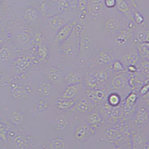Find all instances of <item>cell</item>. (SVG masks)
Instances as JSON below:
<instances>
[{"label": "cell", "instance_id": "obj_4", "mask_svg": "<svg viewBox=\"0 0 149 149\" xmlns=\"http://www.w3.org/2000/svg\"><path fill=\"white\" fill-rule=\"evenodd\" d=\"M45 75L49 81L54 83H58L63 79V69L60 65H53L47 69Z\"/></svg>", "mask_w": 149, "mask_h": 149}, {"label": "cell", "instance_id": "obj_10", "mask_svg": "<svg viewBox=\"0 0 149 149\" xmlns=\"http://www.w3.org/2000/svg\"><path fill=\"white\" fill-rule=\"evenodd\" d=\"M68 21L63 15L56 14L49 18L48 23L50 27L58 31Z\"/></svg>", "mask_w": 149, "mask_h": 149}, {"label": "cell", "instance_id": "obj_29", "mask_svg": "<svg viewBox=\"0 0 149 149\" xmlns=\"http://www.w3.org/2000/svg\"><path fill=\"white\" fill-rule=\"evenodd\" d=\"M38 17V12L34 9H29L25 13V18L29 21H34Z\"/></svg>", "mask_w": 149, "mask_h": 149}, {"label": "cell", "instance_id": "obj_19", "mask_svg": "<svg viewBox=\"0 0 149 149\" xmlns=\"http://www.w3.org/2000/svg\"><path fill=\"white\" fill-rule=\"evenodd\" d=\"M91 48V40L87 35L82 33L79 42V52H88Z\"/></svg>", "mask_w": 149, "mask_h": 149}, {"label": "cell", "instance_id": "obj_36", "mask_svg": "<svg viewBox=\"0 0 149 149\" xmlns=\"http://www.w3.org/2000/svg\"><path fill=\"white\" fill-rule=\"evenodd\" d=\"M116 0H103L104 5L107 8H112L115 7Z\"/></svg>", "mask_w": 149, "mask_h": 149}, {"label": "cell", "instance_id": "obj_27", "mask_svg": "<svg viewBox=\"0 0 149 149\" xmlns=\"http://www.w3.org/2000/svg\"><path fill=\"white\" fill-rule=\"evenodd\" d=\"M56 8L61 11H67L70 8L69 3L67 0H54Z\"/></svg>", "mask_w": 149, "mask_h": 149}, {"label": "cell", "instance_id": "obj_24", "mask_svg": "<svg viewBox=\"0 0 149 149\" xmlns=\"http://www.w3.org/2000/svg\"><path fill=\"white\" fill-rule=\"evenodd\" d=\"M38 54L39 57L42 61L47 59L49 56V49L45 44H40L38 49Z\"/></svg>", "mask_w": 149, "mask_h": 149}, {"label": "cell", "instance_id": "obj_32", "mask_svg": "<svg viewBox=\"0 0 149 149\" xmlns=\"http://www.w3.org/2000/svg\"><path fill=\"white\" fill-rule=\"evenodd\" d=\"M37 106L39 112H43L49 107V104L45 100L42 99L38 101Z\"/></svg>", "mask_w": 149, "mask_h": 149}, {"label": "cell", "instance_id": "obj_26", "mask_svg": "<svg viewBox=\"0 0 149 149\" xmlns=\"http://www.w3.org/2000/svg\"><path fill=\"white\" fill-rule=\"evenodd\" d=\"M135 41L138 43H142L144 42H149V30L146 29L143 31L139 32L136 35Z\"/></svg>", "mask_w": 149, "mask_h": 149}, {"label": "cell", "instance_id": "obj_31", "mask_svg": "<svg viewBox=\"0 0 149 149\" xmlns=\"http://www.w3.org/2000/svg\"><path fill=\"white\" fill-rule=\"evenodd\" d=\"M112 69L115 73H121L125 70V68L121 61L116 60L113 61Z\"/></svg>", "mask_w": 149, "mask_h": 149}, {"label": "cell", "instance_id": "obj_39", "mask_svg": "<svg viewBox=\"0 0 149 149\" xmlns=\"http://www.w3.org/2000/svg\"><path fill=\"white\" fill-rule=\"evenodd\" d=\"M68 1L70 8L75 10L77 8V1L78 0H67Z\"/></svg>", "mask_w": 149, "mask_h": 149}, {"label": "cell", "instance_id": "obj_38", "mask_svg": "<svg viewBox=\"0 0 149 149\" xmlns=\"http://www.w3.org/2000/svg\"><path fill=\"white\" fill-rule=\"evenodd\" d=\"M148 91H149V83H147L146 84H145L140 89V93L141 95H143L148 93Z\"/></svg>", "mask_w": 149, "mask_h": 149}, {"label": "cell", "instance_id": "obj_16", "mask_svg": "<svg viewBox=\"0 0 149 149\" xmlns=\"http://www.w3.org/2000/svg\"><path fill=\"white\" fill-rule=\"evenodd\" d=\"M69 125L68 118L64 116L55 117L53 121V126L56 131H63L66 129Z\"/></svg>", "mask_w": 149, "mask_h": 149}, {"label": "cell", "instance_id": "obj_5", "mask_svg": "<svg viewBox=\"0 0 149 149\" xmlns=\"http://www.w3.org/2000/svg\"><path fill=\"white\" fill-rule=\"evenodd\" d=\"M103 0H89L87 10L93 18L98 19L104 10Z\"/></svg>", "mask_w": 149, "mask_h": 149}, {"label": "cell", "instance_id": "obj_22", "mask_svg": "<svg viewBox=\"0 0 149 149\" xmlns=\"http://www.w3.org/2000/svg\"><path fill=\"white\" fill-rule=\"evenodd\" d=\"M39 92L43 97H49L51 95V84L49 82L44 81L40 83L38 87Z\"/></svg>", "mask_w": 149, "mask_h": 149}, {"label": "cell", "instance_id": "obj_34", "mask_svg": "<svg viewBox=\"0 0 149 149\" xmlns=\"http://www.w3.org/2000/svg\"><path fill=\"white\" fill-rule=\"evenodd\" d=\"M113 86L117 88H122L125 85V81L122 77H117L113 81Z\"/></svg>", "mask_w": 149, "mask_h": 149}, {"label": "cell", "instance_id": "obj_28", "mask_svg": "<svg viewBox=\"0 0 149 149\" xmlns=\"http://www.w3.org/2000/svg\"><path fill=\"white\" fill-rule=\"evenodd\" d=\"M89 0H78L77 8L82 15H85L87 12V8Z\"/></svg>", "mask_w": 149, "mask_h": 149}, {"label": "cell", "instance_id": "obj_25", "mask_svg": "<svg viewBox=\"0 0 149 149\" xmlns=\"http://www.w3.org/2000/svg\"><path fill=\"white\" fill-rule=\"evenodd\" d=\"M49 145L52 149H63L65 145L64 140L61 137H56L50 141Z\"/></svg>", "mask_w": 149, "mask_h": 149}, {"label": "cell", "instance_id": "obj_15", "mask_svg": "<svg viewBox=\"0 0 149 149\" xmlns=\"http://www.w3.org/2000/svg\"><path fill=\"white\" fill-rule=\"evenodd\" d=\"M139 56L137 53H128L123 55L121 57V62L123 65H135L139 61Z\"/></svg>", "mask_w": 149, "mask_h": 149}, {"label": "cell", "instance_id": "obj_9", "mask_svg": "<svg viewBox=\"0 0 149 149\" xmlns=\"http://www.w3.org/2000/svg\"><path fill=\"white\" fill-rule=\"evenodd\" d=\"M81 86L82 84L66 86L65 88L61 92V95L59 97L66 98L74 99L75 97L79 92Z\"/></svg>", "mask_w": 149, "mask_h": 149}, {"label": "cell", "instance_id": "obj_14", "mask_svg": "<svg viewBox=\"0 0 149 149\" xmlns=\"http://www.w3.org/2000/svg\"><path fill=\"white\" fill-rule=\"evenodd\" d=\"M87 98L83 97L75 102L74 108L81 113H87L91 111V105Z\"/></svg>", "mask_w": 149, "mask_h": 149}, {"label": "cell", "instance_id": "obj_12", "mask_svg": "<svg viewBox=\"0 0 149 149\" xmlns=\"http://www.w3.org/2000/svg\"><path fill=\"white\" fill-rule=\"evenodd\" d=\"M76 101L74 99H70L59 97L56 102V107L60 110L67 111L74 108Z\"/></svg>", "mask_w": 149, "mask_h": 149}, {"label": "cell", "instance_id": "obj_21", "mask_svg": "<svg viewBox=\"0 0 149 149\" xmlns=\"http://www.w3.org/2000/svg\"><path fill=\"white\" fill-rule=\"evenodd\" d=\"M139 56L143 59H146L147 61L149 59V42H144L139 43L137 47Z\"/></svg>", "mask_w": 149, "mask_h": 149}, {"label": "cell", "instance_id": "obj_37", "mask_svg": "<svg viewBox=\"0 0 149 149\" xmlns=\"http://www.w3.org/2000/svg\"><path fill=\"white\" fill-rule=\"evenodd\" d=\"M95 98L99 100H102L104 98V93L101 90H97L94 93Z\"/></svg>", "mask_w": 149, "mask_h": 149}, {"label": "cell", "instance_id": "obj_42", "mask_svg": "<svg viewBox=\"0 0 149 149\" xmlns=\"http://www.w3.org/2000/svg\"><path fill=\"white\" fill-rule=\"evenodd\" d=\"M127 1H130V2L132 3V4L133 6H134L135 7H136V5H135V4L134 3V0H127Z\"/></svg>", "mask_w": 149, "mask_h": 149}, {"label": "cell", "instance_id": "obj_13", "mask_svg": "<svg viewBox=\"0 0 149 149\" xmlns=\"http://www.w3.org/2000/svg\"><path fill=\"white\" fill-rule=\"evenodd\" d=\"M116 35V36L115 38L116 44L118 47H122L126 44L131 35V31L129 29H123L120 30Z\"/></svg>", "mask_w": 149, "mask_h": 149}, {"label": "cell", "instance_id": "obj_33", "mask_svg": "<svg viewBox=\"0 0 149 149\" xmlns=\"http://www.w3.org/2000/svg\"><path fill=\"white\" fill-rule=\"evenodd\" d=\"M133 17L135 22L138 25H141L144 22V19L142 15L137 11H135L133 15Z\"/></svg>", "mask_w": 149, "mask_h": 149}, {"label": "cell", "instance_id": "obj_3", "mask_svg": "<svg viewBox=\"0 0 149 149\" xmlns=\"http://www.w3.org/2000/svg\"><path fill=\"white\" fill-rule=\"evenodd\" d=\"M103 29L107 34L113 35L121 30V22L116 17L111 16L103 23Z\"/></svg>", "mask_w": 149, "mask_h": 149}, {"label": "cell", "instance_id": "obj_7", "mask_svg": "<svg viewBox=\"0 0 149 149\" xmlns=\"http://www.w3.org/2000/svg\"><path fill=\"white\" fill-rule=\"evenodd\" d=\"M91 132V127L88 123H81L78 125L74 129L75 138L79 141L84 140L89 132Z\"/></svg>", "mask_w": 149, "mask_h": 149}, {"label": "cell", "instance_id": "obj_11", "mask_svg": "<svg viewBox=\"0 0 149 149\" xmlns=\"http://www.w3.org/2000/svg\"><path fill=\"white\" fill-rule=\"evenodd\" d=\"M134 121L137 124L143 125L149 121V111L148 109L141 106L137 109L133 117Z\"/></svg>", "mask_w": 149, "mask_h": 149}, {"label": "cell", "instance_id": "obj_18", "mask_svg": "<svg viewBox=\"0 0 149 149\" xmlns=\"http://www.w3.org/2000/svg\"><path fill=\"white\" fill-rule=\"evenodd\" d=\"M116 7L122 14L129 16L131 15V9L125 0H116Z\"/></svg>", "mask_w": 149, "mask_h": 149}, {"label": "cell", "instance_id": "obj_35", "mask_svg": "<svg viewBox=\"0 0 149 149\" xmlns=\"http://www.w3.org/2000/svg\"><path fill=\"white\" fill-rule=\"evenodd\" d=\"M137 98V95L135 93H131L126 98V103L128 105H132L136 101Z\"/></svg>", "mask_w": 149, "mask_h": 149}, {"label": "cell", "instance_id": "obj_8", "mask_svg": "<svg viewBox=\"0 0 149 149\" xmlns=\"http://www.w3.org/2000/svg\"><path fill=\"white\" fill-rule=\"evenodd\" d=\"M96 61L101 65H108L113 61V55L110 51L102 49L97 55Z\"/></svg>", "mask_w": 149, "mask_h": 149}, {"label": "cell", "instance_id": "obj_30", "mask_svg": "<svg viewBox=\"0 0 149 149\" xmlns=\"http://www.w3.org/2000/svg\"><path fill=\"white\" fill-rule=\"evenodd\" d=\"M120 102V97L116 93H112L109 97V104L112 106H117Z\"/></svg>", "mask_w": 149, "mask_h": 149}, {"label": "cell", "instance_id": "obj_17", "mask_svg": "<svg viewBox=\"0 0 149 149\" xmlns=\"http://www.w3.org/2000/svg\"><path fill=\"white\" fill-rule=\"evenodd\" d=\"M91 72L99 83L104 82L109 79V73L106 70L102 69H95Z\"/></svg>", "mask_w": 149, "mask_h": 149}, {"label": "cell", "instance_id": "obj_1", "mask_svg": "<svg viewBox=\"0 0 149 149\" xmlns=\"http://www.w3.org/2000/svg\"><path fill=\"white\" fill-rule=\"evenodd\" d=\"M81 34L72 30L68 38L58 47L59 54L67 58H74L79 53Z\"/></svg>", "mask_w": 149, "mask_h": 149}, {"label": "cell", "instance_id": "obj_41", "mask_svg": "<svg viewBox=\"0 0 149 149\" xmlns=\"http://www.w3.org/2000/svg\"><path fill=\"white\" fill-rule=\"evenodd\" d=\"M127 68L129 72L131 73H135L137 70L135 65H129Z\"/></svg>", "mask_w": 149, "mask_h": 149}, {"label": "cell", "instance_id": "obj_2", "mask_svg": "<svg viewBox=\"0 0 149 149\" xmlns=\"http://www.w3.org/2000/svg\"><path fill=\"white\" fill-rule=\"evenodd\" d=\"M77 21V20L69 21L57 31L53 39V43L55 45L58 47L68 38L71 34Z\"/></svg>", "mask_w": 149, "mask_h": 149}, {"label": "cell", "instance_id": "obj_23", "mask_svg": "<svg viewBox=\"0 0 149 149\" xmlns=\"http://www.w3.org/2000/svg\"><path fill=\"white\" fill-rule=\"evenodd\" d=\"M102 117L98 113H91L87 117V123L89 124L91 127H93L97 126L102 121Z\"/></svg>", "mask_w": 149, "mask_h": 149}, {"label": "cell", "instance_id": "obj_20", "mask_svg": "<svg viewBox=\"0 0 149 149\" xmlns=\"http://www.w3.org/2000/svg\"><path fill=\"white\" fill-rule=\"evenodd\" d=\"M145 139L141 134L136 133L132 136V143L133 145V148H143V146L146 145Z\"/></svg>", "mask_w": 149, "mask_h": 149}, {"label": "cell", "instance_id": "obj_40", "mask_svg": "<svg viewBox=\"0 0 149 149\" xmlns=\"http://www.w3.org/2000/svg\"><path fill=\"white\" fill-rule=\"evenodd\" d=\"M128 29L130 30V31H132L133 29H134L135 28V24L134 23V22L133 21H130L128 24Z\"/></svg>", "mask_w": 149, "mask_h": 149}, {"label": "cell", "instance_id": "obj_6", "mask_svg": "<svg viewBox=\"0 0 149 149\" xmlns=\"http://www.w3.org/2000/svg\"><path fill=\"white\" fill-rule=\"evenodd\" d=\"M63 81L65 86L82 84L83 79L81 75L75 70L69 71L64 75Z\"/></svg>", "mask_w": 149, "mask_h": 149}]
</instances>
